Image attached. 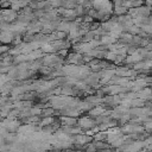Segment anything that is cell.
Returning a JSON list of instances; mask_svg holds the SVG:
<instances>
[{"label": "cell", "mask_w": 152, "mask_h": 152, "mask_svg": "<svg viewBox=\"0 0 152 152\" xmlns=\"http://www.w3.org/2000/svg\"><path fill=\"white\" fill-rule=\"evenodd\" d=\"M0 96H1V95H0Z\"/></svg>", "instance_id": "obj_5"}, {"label": "cell", "mask_w": 152, "mask_h": 152, "mask_svg": "<svg viewBox=\"0 0 152 152\" xmlns=\"http://www.w3.org/2000/svg\"><path fill=\"white\" fill-rule=\"evenodd\" d=\"M28 5V3H19V1H12L11 3V10H13L14 12H17L20 7H24V6H26Z\"/></svg>", "instance_id": "obj_2"}, {"label": "cell", "mask_w": 152, "mask_h": 152, "mask_svg": "<svg viewBox=\"0 0 152 152\" xmlns=\"http://www.w3.org/2000/svg\"><path fill=\"white\" fill-rule=\"evenodd\" d=\"M26 61V56L25 55H18V56H16V57H13V63H24Z\"/></svg>", "instance_id": "obj_3"}, {"label": "cell", "mask_w": 152, "mask_h": 152, "mask_svg": "<svg viewBox=\"0 0 152 152\" xmlns=\"http://www.w3.org/2000/svg\"><path fill=\"white\" fill-rule=\"evenodd\" d=\"M14 39V35L10 31H0V43L3 45H7L12 43Z\"/></svg>", "instance_id": "obj_1"}, {"label": "cell", "mask_w": 152, "mask_h": 152, "mask_svg": "<svg viewBox=\"0 0 152 152\" xmlns=\"http://www.w3.org/2000/svg\"><path fill=\"white\" fill-rule=\"evenodd\" d=\"M0 119H1V118H0Z\"/></svg>", "instance_id": "obj_4"}]
</instances>
